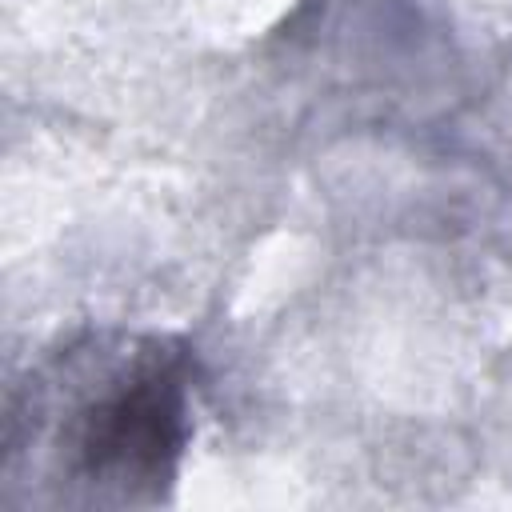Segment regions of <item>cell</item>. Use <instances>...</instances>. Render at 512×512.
I'll return each instance as SVG.
<instances>
[{
  "label": "cell",
  "mask_w": 512,
  "mask_h": 512,
  "mask_svg": "<svg viewBox=\"0 0 512 512\" xmlns=\"http://www.w3.org/2000/svg\"><path fill=\"white\" fill-rule=\"evenodd\" d=\"M64 384V420L52 444L64 452V480L96 504H132L160 496L184 444V368L160 348L124 360L96 352V380ZM60 480V484H64Z\"/></svg>",
  "instance_id": "cell-1"
}]
</instances>
